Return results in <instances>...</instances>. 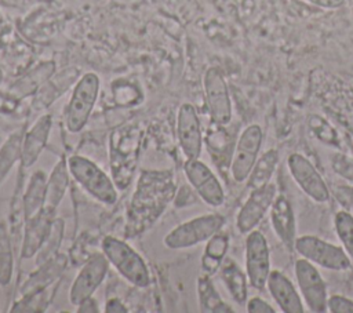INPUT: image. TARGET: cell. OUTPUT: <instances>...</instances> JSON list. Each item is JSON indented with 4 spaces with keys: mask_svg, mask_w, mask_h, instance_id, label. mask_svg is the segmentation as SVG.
Returning a JSON list of instances; mask_svg holds the SVG:
<instances>
[{
    "mask_svg": "<svg viewBox=\"0 0 353 313\" xmlns=\"http://www.w3.org/2000/svg\"><path fill=\"white\" fill-rule=\"evenodd\" d=\"M172 179L163 172H143L131 203V221L135 228L143 221H154L172 194Z\"/></svg>",
    "mask_w": 353,
    "mask_h": 313,
    "instance_id": "6da1fadb",
    "label": "cell"
},
{
    "mask_svg": "<svg viewBox=\"0 0 353 313\" xmlns=\"http://www.w3.org/2000/svg\"><path fill=\"white\" fill-rule=\"evenodd\" d=\"M102 251L117 272L137 287H148L150 276L142 256L120 239L106 236L102 241Z\"/></svg>",
    "mask_w": 353,
    "mask_h": 313,
    "instance_id": "7a4b0ae2",
    "label": "cell"
},
{
    "mask_svg": "<svg viewBox=\"0 0 353 313\" xmlns=\"http://www.w3.org/2000/svg\"><path fill=\"white\" fill-rule=\"evenodd\" d=\"M68 167L72 176L97 200L103 204H113L117 200V190L110 178L91 160L83 156H70Z\"/></svg>",
    "mask_w": 353,
    "mask_h": 313,
    "instance_id": "3957f363",
    "label": "cell"
},
{
    "mask_svg": "<svg viewBox=\"0 0 353 313\" xmlns=\"http://www.w3.org/2000/svg\"><path fill=\"white\" fill-rule=\"evenodd\" d=\"M294 248L302 258L328 270L342 272L352 266V259L342 247L317 236L303 234L296 237Z\"/></svg>",
    "mask_w": 353,
    "mask_h": 313,
    "instance_id": "277c9868",
    "label": "cell"
},
{
    "mask_svg": "<svg viewBox=\"0 0 353 313\" xmlns=\"http://www.w3.org/2000/svg\"><path fill=\"white\" fill-rule=\"evenodd\" d=\"M223 223V216L218 214H205L192 218L167 233L164 237V244L171 250L193 247L199 243L207 241L211 236L218 233Z\"/></svg>",
    "mask_w": 353,
    "mask_h": 313,
    "instance_id": "5b68a950",
    "label": "cell"
},
{
    "mask_svg": "<svg viewBox=\"0 0 353 313\" xmlns=\"http://www.w3.org/2000/svg\"><path fill=\"white\" fill-rule=\"evenodd\" d=\"M99 91V79L95 73H85L74 85L66 106V127L79 132L87 123Z\"/></svg>",
    "mask_w": 353,
    "mask_h": 313,
    "instance_id": "8992f818",
    "label": "cell"
},
{
    "mask_svg": "<svg viewBox=\"0 0 353 313\" xmlns=\"http://www.w3.org/2000/svg\"><path fill=\"white\" fill-rule=\"evenodd\" d=\"M294 272L301 291V296L305 301L307 309L313 313L328 312L327 285L314 263L305 258L296 259Z\"/></svg>",
    "mask_w": 353,
    "mask_h": 313,
    "instance_id": "52a82bcc",
    "label": "cell"
},
{
    "mask_svg": "<svg viewBox=\"0 0 353 313\" xmlns=\"http://www.w3.org/2000/svg\"><path fill=\"white\" fill-rule=\"evenodd\" d=\"M270 270V254L266 237L262 232L254 229L245 239V273L248 283L256 290L265 288Z\"/></svg>",
    "mask_w": 353,
    "mask_h": 313,
    "instance_id": "ba28073f",
    "label": "cell"
},
{
    "mask_svg": "<svg viewBox=\"0 0 353 313\" xmlns=\"http://www.w3.org/2000/svg\"><path fill=\"white\" fill-rule=\"evenodd\" d=\"M263 132L261 125L250 124L240 135L230 163V174L236 182H244L256 159L262 145Z\"/></svg>",
    "mask_w": 353,
    "mask_h": 313,
    "instance_id": "9c48e42d",
    "label": "cell"
},
{
    "mask_svg": "<svg viewBox=\"0 0 353 313\" xmlns=\"http://www.w3.org/2000/svg\"><path fill=\"white\" fill-rule=\"evenodd\" d=\"M204 92L211 120L218 125H226L232 119V102L228 84L216 68H210L204 74Z\"/></svg>",
    "mask_w": 353,
    "mask_h": 313,
    "instance_id": "30bf717a",
    "label": "cell"
},
{
    "mask_svg": "<svg viewBox=\"0 0 353 313\" xmlns=\"http://www.w3.org/2000/svg\"><path fill=\"white\" fill-rule=\"evenodd\" d=\"M288 170L298 186L314 201L325 203L330 200V189L316 170V167L301 153H292L288 157Z\"/></svg>",
    "mask_w": 353,
    "mask_h": 313,
    "instance_id": "8fae6325",
    "label": "cell"
},
{
    "mask_svg": "<svg viewBox=\"0 0 353 313\" xmlns=\"http://www.w3.org/2000/svg\"><path fill=\"white\" fill-rule=\"evenodd\" d=\"M185 175L189 183L194 188L197 194L210 205L218 207L225 200L223 189L215 174L199 159L186 160Z\"/></svg>",
    "mask_w": 353,
    "mask_h": 313,
    "instance_id": "7c38bea8",
    "label": "cell"
},
{
    "mask_svg": "<svg viewBox=\"0 0 353 313\" xmlns=\"http://www.w3.org/2000/svg\"><path fill=\"white\" fill-rule=\"evenodd\" d=\"M108 263L105 254H95L83 265L69 291V299L73 305L77 306L83 299L92 296L106 276Z\"/></svg>",
    "mask_w": 353,
    "mask_h": 313,
    "instance_id": "4fadbf2b",
    "label": "cell"
},
{
    "mask_svg": "<svg viewBox=\"0 0 353 313\" xmlns=\"http://www.w3.org/2000/svg\"><path fill=\"white\" fill-rule=\"evenodd\" d=\"M276 197V185L269 182L268 185L252 189L251 194L240 208L237 218H236V226L241 233H250L254 230L258 223L262 221L268 210L270 208L273 200Z\"/></svg>",
    "mask_w": 353,
    "mask_h": 313,
    "instance_id": "5bb4252c",
    "label": "cell"
},
{
    "mask_svg": "<svg viewBox=\"0 0 353 313\" xmlns=\"http://www.w3.org/2000/svg\"><path fill=\"white\" fill-rule=\"evenodd\" d=\"M176 132H178L179 146L186 160L199 159L201 152L203 137H201L200 120L193 105L183 103L179 108Z\"/></svg>",
    "mask_w": 353,
    "mask_h": 313,
    "instance_id": "9a60e30c",
    "label": "cell"
},
{
    "mask_svg": "<svg viewBox=\"0 0 353 313\" xmlns=\"http://www.w3.org/2000/svg\"><path fill=\"white\" fill-rule=\"evenodd\" d=\"M117 141H112V171L116 182L124 188L132 175L139 141L130 132L127 137H119L113 134Z\"/></svg>",
    "mask_w": 353,
    "mask_h": 313,
    "instance_id": "2e32d148",
    "label": "cell"
},
{
    "mask_svg": "<svg viewBox=\"0 0 353 313\" xmlns=\"http://www.w3.org/2000/svg\"><path fill=\"white\" fill-rule=\"evenodd\" d=\"M266 287L281 312L284 313L305 312L302 296L298 294L292 281L280 270H270L266 281Z\"/></svg>",
    "mask_w": 353,
    "mask_h": 313,
    "instance_id": "e0dca14e",
    "label": "cell"
},
{
    "mask_svg": "<svg viewBox=\"0 0 353 313\" xmlns=\"http://www.w3.org/2000/svg\"><path fill=\"white\" fill-rule=\"evenodd\" d=\"M270 221L279 239L288 250H292L296 239V221L290 200L283 194L276 196L270 205Z\"/></svg>",
    "mask_w": 353,
    "mask_h": 313,
    "instance_id": "ac0fdd59",
    "label": "cell"
},
{
    "mask_svg": "<svg viewBox=\"0 0 353 313\" xmlns=\"http://www.w3.org/2000/svg\"><path fill=\"white\" fill-rule=\"evenodd\" d=\"M51 124V116L44 114L23 134L21 149V163L23 167L33 165L41 154L50 135Z\"/></svg>",
    "mask_w": 353,
    "mask_h": 313,
    "instance_id": "d6986e66",
    "label": "cell"
},
{
    "mask_svg": "<svg viewBox=\"0 0 353 313\" xmlns=\"http://www.w3.org/2000/svg\"><path fill=\"white\" fill-rule=\"evenodd\" d=\"M51 210L44 208L39 215L34 218L26 219V226H25V236H23V243H22V250H21V256L23 259L32 258L33 255L37 254L40 250L48 229L51 226V216H52Z\"/></svg>",
    "mask_w": 353,
    "mask_h": 313,
    "instance_id": "ffe728a7",
    "label": "cell"
},
{
    "mask_svg": "<svg viewBox=\"0 0 353 313\" xmlns=\"http://www.w3.org/2000/svg\"><path fill=\"white\" fill-rule=\"evenodd\" d=\"M219 274L233 301L241 306L245 305L248 292L247 273H244L233 259H223L219 267Z\"/></svg>",
    "mask_w": 353,
    "mask_h": 313,
    "instance_id": "44dd1931",
    "label": "cell"
},
{
    "mask_svg": "<svg viewBox=\"0 0 353 313\" xmlns=\"http://www.w3.org/2000/svg\"><path fill=\"white\" fill-rule=\"evenodd\" d=\"M47 176L43 171H36L30 176L26 193L23 196V215L25 219L34 218L46 207Z\"/></svg>",
    "mask_w": 353,
    "mask_h": 313,
    "instance_id": "7402d4cb",
    "label": "cell"
},
{
    "mask_svg": "<svg viewBox=\"0 0 353 313\" xmlns=\"http://www.w3.org/2000/svg\"><path fill=\"white\" fill-rule=\"evenodd\" d=\"M229 247V237L221 230L207 240L204 254L201 256V272L203 274L212 276L216 273L225 259Z\"/></svg>",
    "mask_w": 353,
    "mask_h": 313,
    "instance_id": "603a6c76",
    "label": "cell"
},
{
    "mask_svg": "<svg viewBox=\"0 0 353 313\" xmlns=\"http://www.w3.org/2000/svg\"><path fill=\"white\" fill-rule=\"evenodd\" d=\"M69 182V167L65 159H61L55 167L50 178L47 179V194H46V207L54 211L61 203Z\"/></svg>",
    "mask_w": 353,
    "mask_h": 313,
    "instance_id": "cb8c5ba5",
    "label": "cell"
},
{
    "mask_svg": "<svg viewBox=\"0 0 353 313\" xmlns=\"http://www.w3.org/2000/svg\"><path fill=\"white\" fill-rule=\"evenodd\" d=\"M197 294L200 310L204 313H233V309L222 301L210 276L201 274L197 279Z\"/></svg>",
    "mask_w": 353,
    "mask_h": 313,
    "instance_id": "d4e9b609",
    "label": "cell"
},
{
    "mask_svg": "<svg viewBox=\"0 0 353 313\" xmlns=\"http://www.w3.org/2000/svg\"><path fill=\"white\" fill-rule=\"evenodd\" d=\"M277 163H279V152L276 149L266 150L259 159H256L247 178L248 186L251 189H258L268 185L273 176Z\"/></svg>",
    "mask_w": 353,
    "mask_h": 313,
    "instance_id": "484cf974",
    "label": "cell"
},
{
    "mask_svg": "<svg viewBox=\"0 0 353 313\" xmlns=\"http://www.w3.org/2000/svg\"><path fill=\"white\" fill-rule=\"evenodd\" d=\"M23 131L18 130L8 137V139L0 148V183L4 181L12 165L21 159Z\"/></svg>",
    "mask_w": 353,
    "mask_h": 313,
    "instance_id": "4316f807",
    "label": "cell"
},
{
    "mask_svg": "<svg viewBox=\"0 0 353 313\" xmlns=\"http://www.w3.org/2000/svg\"><path fill=\"white\" fill-rule=\"evenodd\" d=\"M63 266H65L63 256H58L55 259L47 261V265H44L41 267V270L37 272V274L32 276L29 279V281H26V285L23 288V291H25L23 295L34 292L37 290H41V288L50 285L54 281V279L62 272Z\"/></svg>",
    "mask_w": 353,
    "mask_h": 313,
    "instance_id": "83f0119b",
    "label": "cell"
},
{
    "mask_svg": "<svg viewBox=\"0 0 353 313\" xmlns=\"http://www.w3.org/2000/svg\"><path fill=\"white\" fill-rule=\"evenodd\" d=\"M12 248L7 226L4 222H0V285H8L12 279Z\"/></svg>",
    "mask_w": 353,
    "mask_h": 313,
    "instance_id": "f1b7e54d",
    "label": "cell"
},
{
    "mask_svg": "<svg viewBox=\"0 0 353 313\" xmlns=\"http://www.w3.org/2000/svg\"><path fill=\"white\" fill-rule=\"evenodd\" d=\"M63 233V221L62 219H54L51 222V226L48 229V233L37 251V263H44L51 259V255L58 250V245L61 243Z\"/></svg>",
    "mask_w": 353,
    "mask_h": 313,
    "instance_id": "f546056e",
    "label": "cell"
},
{
    "mask_svg": "<svg viewBox=\"0 0 353 313\" xmlns=\"http://www.w3.org/2000/svg\"><path fill=\"white\" fill-rule=\"evenodd\" d=\"M335 230L343 245V250L353 261V215L347 211L336 212Z\"/></svg>",
    "mask_w": 353,
    "mask_h": 313,
    "instance_id": "4dcf8cb0",
    "label": "cell"
},
{
    "mask_svg": "<svg viewBox=\"0 0 353 313\" xmlns=\"http://www.w3.org/2000/svg\"><path fill=\"white\" fill-rule=\"evenodd\" d=\"M54 72V63L47 62L39 68H36L33 72H30L25 79L19 81L18 85H15V94L25 95L28 92H32L40 83H43L51 73Z\"/></svg>",
    "mask_w": 353,
    "mask_h": 313,
    "instance_id": "1f68e13d",
    "label": "cell"
},
{
    "mask_svg": "<svg viewBox=\"0 0 353 313\" xmlns=\"http://www.w3.org/2000/svg\"><path fill=\"white\" fill-rule=\"evenodd\" d=\"M48 285L37 290L34 292L23 295V298L18 302H15L14 307L11 309L12 313L15 312H40L46 307V303L48 302Z\"/></svg>",
    "mask_w": 353,
    "mask_h": 313,
    "instance_id": "d6a6232c",
    "label": "cell"
},
{
    "mask_svg": "<svg viewBox=\"0 0 353 313\" xmlns=\"http://www.w3.org/2000/svg\"><path fill=\"white\" fill-rule=\"evenodd\" d=\"M331 313H353V301L342 295H331L327 301Z\"/></svg>",
    "mask_w": 353,
    "mask_h": 313,
    "instance_id": "836d02e7",
    "label": "cell"
},
{
    "mask_svg": "<svg viewBox=\"0 0 353 313\" xmlns=\"http://www.w3.org/2000/svg\"><path fill=\"white\" fill-rule=\"evenodd\" d=\"M248 313H274V307L259 296H254L245 303Z\"/></svg>",
    "mask_w": 353,
    "mask_h": 313,
    "instance_id": "e575fe53",
    "label": "cell"
},
{
    "mask_svg": "<svg viewBox=\"0 0 353 313\" xmlns=\"http://www.w3.org/2000/svg\"><path fill=\"white\" fill-rule=\"evenodd\" d=\"M18 106V98L0 94V113H11Z\"/></svg>",
    "mask_w": 353,
    "mask_h": 313,
    "instance_id": "d590c367",
    "label": "cell"
},
{
    "mask_svg": "<svg viewBox=\"0 0 353 313\" xmlns=\"http://www.w3.org/2000/svg\"><path fill=\"white\" fill-rule=\"evenodd\" d=\"M77 312L79 313H98L99 307L97 301L92 296H88L85 299H83L79 305H77Z\"/></svg>",
    "mask_w": 353,
    "mask_h": 313,
    "instance_id": "8d00e7d4",
    "label": "cell"
},
{
    "mask_svg": "<svg viewBox=\"0 0 353 313\" xmlns=\"http://www.w3.org/2000/svg\"><path fill=\"white\" fill-rule=\"evenodd\" d=\"M310 4H314L317 7L321 8H327V10H335V8H341L345 6L346 0H305Z\"/></svg>",
    "mask_w": 353,
    "mask_h": 313,
    "instance_id": "74e56055",
    "label": "cell"
},
{
    "mask_svg": "<svg viewBox=\"0 0 353 313\" xmlns=\"http://www.w3.org/2000/svg\"><path fill=\"white\" fill-rule=\"evenodd\" d=\"M106 313H127V307L124 306V303L117 299V298H110L106 302V307H105Z\"/></svg>",
    "mask_w": 353,
    "mask_h": 313,
    "instance_id": "f35d334b",
    "label": "cell"
}]
</instances>
